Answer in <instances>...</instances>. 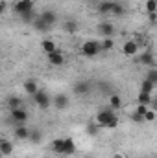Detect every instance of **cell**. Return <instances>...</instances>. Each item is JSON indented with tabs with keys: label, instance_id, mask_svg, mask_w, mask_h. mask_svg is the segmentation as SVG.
I'll return each mask as SVG.
<instances>
[{
	"label": "cell",
	"instance_id": "obj_1",
	"mask_svg": "<svg viewBox=\"0 0 157 158\" xmlns=\"http://www.w3.org/2000/svg\"><path fill=\"white\" fill-rule=\"evenodd\" d=\"M96 123L104 129H117L118 127V116H117V110H113L109 105L102 110H98L96 114Z\"/></svg>",
	"mask_w": 157,
	"mask_h": 158
},
{
	"label": "cell",
	"instance_id": "obj_2",
	"mask_svg": "<svg viewBox=\"0 0 157 158\" xmlns=\"http://www.w3.org/2000/svg\"><path fill=\"white\" fill-rule=\"evenodd\" d=\"M81 55L83 57H96L100 52H102V42H98V40H85L83 44H81Z\"/></svg>",
	"mask_w": 157,
	"mask_h": 158
},
{
	"label": "cell",
	"instance_id": "obj_3",
	"mask_svg": "<svg viewBox=\"0 0 157 158\" xmlns=\"http://www.w3.org/2000/svg\"><path fill=\"white\" fill-rule=\"evenodd\" d=\"M34 6H35L34 0H15L11 7H13V11L20 17V15H24V13H28V11H34Z\"/></svg>",
	"mask_w": 157,
	"mask_h": 158
},
{
	"label": "cell",
	"instance_id": "obj_4",
	"mask_svg": "<svg viewBox=\"0 0 157 158\" xmlns=\"http://www.w3.org/2000/svg\"><path fill=\"white\" fill-rule=\"evenodd\" d=\"M34 98V103L39 107V109H43V110H46L50 105H52V98H50V94L48 92H44V90H39L35 96H32Z\"/></svg>",
	"mask_w": 157,
	"mask_h": 158
},
{
	"label": "cell",
	"instance_id": "obj_5",
	"mask_svg": "<svg viewBox=\"0 0 157 158\" xmlns=\"http://www.w3.org/2000/svg\"><path fill=\"white\" fill-rule=\"evenodd\" d=\"M9 116H11V119H13L15 125H26V121L30 118L24 107H22V109H11V110H9Z\"/></svg>",
	"mask_w": 157,
	"mask_h": 158
},
{
	"label": "cell",
	"instance_id": "obj_6",
	"mask_svg": "<svg viewBox=\"0 0 157 158\" xmlns=\"http://www.w3.org/2000/svg\"><path fill=\"white\" fill-rule=\"evenodd\" d=\"M139 50H141V46H139V42L135 39H129L122 44V53H124L126 57H135V55L139 53Z\"/></svg>",
	"mask_w": 157,
	"mask_h": 158
},
{
	"label": "cell",
	"instance_id": "obj_7",
	"mask_svg": "<svg viewBox=\"0 0 157 158\" xmlns=\"http://www.w3.org/2000/svg\"><path fill=\"white\" fill-rule=\"evenodd\" d=\"M96 30H98V33L102 35V39H113V35H115V26H113L111 22H107V20H102V22L96 26Z\"/></svg>",
	"mask_w": 157,
	"mask_h": 158
},
{
	"label": "cell",
	"instance_id": "obj_8",
	"mask_svg": "<svg viewBox=\"0 0 157 158\" xmlns=\"http://www.w3.org/2000/svg\"><path fill=\"white\" fill-rule=\"evenodd\" d=\"M89 90H91V83H89L87 79H79V81L74 83V94H76L78 98L87 96V94H89Z\"/></svg>",
	"mask_w": 157,
	"mask_h": 158
},
{
	"label": "cell",
	"instance_id": "obj_9",
	"mask_svg": "<svg viewBox=\"0 0 157 158\" xmlns=\"http://www.w3.org/2000/svg\"><path fill=\"white\" fill-rule=\"evenodd\" d=\"M52 105H54L57 110H67L69 105H70V99H69L67 94H57V96L52 99Z\"/></svg>",
	"mask_w": 157,
	"mask_h": 158
},
{
	"label": "cell",
	"instance_id": "obj_10",
	"mask_svg": "<svg viewBox=\"0 0 157 158\" xmlns=\"http://www.w3.org/2000/svg\"><path fill=\"white\" fill-rule=\"evenodd\" d=\"M46 59H48V64H52V66H63L65 64V55H63L61 50H56L54 53H48Z\"/></svg>",
	"mask_w": 157,
	"mask_h": 158
},
{
	"label": "cell",
	"instance_id": "obj_11",
	"mask_svg": "<svg viewBox=\"0 0 157 158\" xmlns=\"http://www.w3.org/2000/svg\"><path fill=\"white\" fill-rule=\"evenodd\" d=\"M30 131H32V129H28L26 125H15V129H13V138H15V140H20V142L30 140Z\"/></svg>",
	"mask_w": 157,
	"mask_h": 158
},
{
	"label": "cell",
	"instance_id": "obj_12",
	"mask_svg": "<svg viewBox=\"0 0 157 158\" xmlns=\"http://www.w3.org/2000/svg\"><path fill=\"white\" fill-rule=\"evenodd\" d=\"M139 63L141 64H146L150 68H155L157 66V61H155V57H154V53H152V50H144V53L139 57Z\"/></svg>",
	"mask_w": 157,
	"mask_h": 158
},
{
	"label": "cell",
	"instance_id": "obj_13",
	"mask_svg": "<svg viewBox=\"0 0 157 158\" xmlns=\"http://www.w3.org/2000/svg\"><path fill=\"white\" fill-rule=\"evenodd\" d=\"M13 149H15L13 142H9L7 138H2V140H0V153H2L4 158L11 156V155H13Z\"/></svg>",
	"mask_w": 157,
	"mask_h": 158
},
{
	"label": "cell",
	"instance_id": "obj_14",
	"mask_svg": "<svg viewBox=\"0 0 157 158\" xmlns=\"http://www.w3.org/2000/svg\"><path fill=\"white\" fill-rule=\"evenodd\" d=\"M39 17L44 20V22H46V24H48V26H50V28L57 22V13H56V11H52V9H44Z\"/></svg>",
	"mask_w": 157,
	"mask_h": 158
},
{
	"label": "cell",
	"instance_id": "obj_15",
	"mask_svg": "<svg viewBox=\"0 0 157 158\" xmlns=\"http://www.w3.org/2000/svg\"><path fill=\"white\" fill-rule=\"evenodd\" d=\"M65 143H67V138H56L52 142V151L57 153L59 156H65Z\"/></svg>",
	"mask_w": 157,
	"mask_h": 158
},
{
	"label": "cell",
	"instance_id": "obj_16",
	"mask_svg": "<svg viewBox=\"0 0 157 158\" xmlns=\"http://www.w3.org/2000/svg\"><path fill=\"white\" fill-rule=\"evenodd\" d=\"M22 86H24V92L30 94V96H35V94L41 90L39 86H37V81H35V79H28V81H24Z\"/></svg>",
	"mask_w": 157,
	"mask_h": 158
},
{
	"label": "cell",
	"instance_id": "obj_17",
	"mask_svg": "<svg viewBox=\"0 0 157 158\" xmlns=\"http://www.w3.org/2000/svg\"><path fill=\"white\" fill-rule=\"evenodd\" d=\"M122 98H120V94L118 92H111L109 94V107L113 109V110H118V109H122Z\"/></svg>",
	"mask_w": 157,
	"mask_h": 158
},
{
	"label": "cell",
	"instance_id": "obj_18",
	"mask_svg": "<svg viewBox=\"0 0 157 158\" xmlns=\"http://www.w3.org/2000/svg\"><path fill=\"white\" fill-rule=\"evenodd\" d=\"M41 48H43V52H44L46 55H48V53H54L56 50H59L57 44H56L52 39H43L41 40Z\"/></svg>",
	"mask_w": 157,
	"mask_h": 158
},
{
	"label": "cell",
	"instance_id": "obj_19",
	"mask_svg": "<svg viewBox=\"0 0 157 158\" xmlns=\"http://www.w3.org/2000/svg\"><path fill=\"white\" fill-rule=\"evenodd\" d=\"M113 6H115V2H111V0H102V2L98 4V13H100V15H109V13L113 11Z\"/></svg>",
	"mask_w": 157,
	"mask_h": 158
},
{
	"label": "cell",
	"instance_id": "obj_20",
	"mask_svg": "<svg viewBox=\"0 0 157 158\" xmlns=\"http://www.w3.org/2000/svg\"><path fill=\"white\" fill-rule=\"evenodd\" d=\"M63 30L67 31V33H76L78 31V20H74V19H67V20H63Z\"/></svg>",
	"mask_w": 157,
	"mask_h": 158
},
{
	"label": "cell",
	"instance_id": "obj_21",
	"mask_svg": "<svg viewBox=\"0 0 157 158\" xmlns=\"http://www.w3.org/2000/svg\"><path fill=\"white\" fill-rule=\"evenodd\" d=\"M152 99H154V98H152L150 92H142V90H141L139 96H137V103H139V105H148V107H150Z\"/></svg>",
	"mask_w": 157,
	"mask_h": 158
},
{
	"label": "cell",
	"instance_id": "obj_22",
	"mask_svg": "<svg viewBox=\"0 0 157 158\" xmlns=\"http://www.w3.org/2000/svg\"><path fill=\"white\" fill-rule=\"evenodd\" d=\"M100 129H102V127H100L96 121H91V123H87V127H85V132H87L89 136H92V138H94V136H98Z\"/></svg>",
	"mask_w": 157,
	"mask_h": 158
},
{
	"label": "cell",
	"instance_id": "obj_23",
	"mask_svg": "<svg viewBox=\"0 0 157 158\" xmlns=\"http://www.w3.org/2000/svg\"><path fill=\"white\" fill-rule=\"evenodd\" d=\"M7 109H22V99L17 98V96H9L7 98Z\"/></svg>",
	"mask_w": 157,
	"mask_h": 158
},
{
	"label": "cell",
	"instance_id": "obj_24",
	"mask_svg": "<svg viewBox=\"0 0 157 158\" xmlns=\"http://www.w3.org/2000/svg\"><path fill=\"white\" fill-rule=\"evenodd\" d=\"M32 26H34L37 31H48V30H50V26H48V24H46V22H44L41 17H37V19L32 22Z\"/></svg>",
	"mask_w": 157,
	"mask_h": 158
},
{
	"label": "cell",
	"instance_id": "obj_25",
	"mask_svg": "<svg viewBox=\"0 0 157 158\" xmlns=\"http://www.w3.org/2000/svg\"><path fill=\"white\" fill-rule=\"evenodd\" d=\"M41 140H43V131L41 129H32L30 131V142L32 143H41Z\"/></svg>",
	"mask_w": 157,
	"mask_h": 158
},
{
	"label": "cell",
	"instance_id": "obj_26",
	"mask_svg": "<svg viewBox=\"0 0 157 158\" xmlns=\"http://www.w3.org/2000/svg\"><path fill=\"white\" fill-rule=\"evenodd\" d=\"M76 153V143L72 138H67V143H65V156H70Z\"/></svg>",
	"mask_w": 157,
	"mask_h": 158
},
{
	"label": "cell",
	"instance_id": "obj_27",
	"mask_svg": "<svg viewBox=\"0 0 157 158\" xmlns=\"http://www.w3.org/2000/svg\"><path fill=\"white\" fill-rule=\"evenodd\" d=\"M144 9L146 13H157V0H146Z\"/></svg>",
	"mask_w": 157,
	"mask_h": 158
},
{
	"label": "cell",
	"instance_id": "obj_28",
	"mask_svg": "<svg viewBox=\"0 0 157 158\" xmlns=\"http://www.w3.org/2000/svg\"><path fill=\"white\" fill-rule=\"evenodd\" d=\"M126 13V7L120 4V2H115V6H113V11H111V15H117V17H122Z\"/></svg>",
	"mask_w": 157,
	"mask_h": 158
},
{
	"label": "cell",
	"instance_id": "obj_29",
	"mask_svg": "<svg viewBox=\"0 0 157 158\" xmlns=\"http://www.w3.org/2000/svg\"><path fill=\"white\" fill-rule=\"evenodd\" d=\"M148 81H152L154 85H157V66L155 68H148V72H146V77Z\"/></svg>",
	"mask_w": 157,
	"mask_h": 158
},
{
	"label": "cell",
	"instance_id": "obj_30",
	"mask_svg": "<svg viewBox=\"0 0 157 158\" xmlns=\"http://www.w3.org/2000/svg\"><path fill=\"white\" fill-rule=\"evenodd\" d=\"M154 88H155V85H154L152 81H148V79H144L142 85H141V90H142V92H150V94H152Z\"/></svg>",
	"mask_w": 157,
	"mask_h": 158
},
{
	"label": "cell",
	"instance_id": "obj_31",
	"mask_svg": "<svg viewBox=\"0 0 157 158\" xmlns=\"http://www.w3.org/2000/svg\"><path fill=\"white\" fill-rule=\"evenodd\" d=\"M100 42H102V52H111V50H113V46H115L113 39H102Z\"/></svg>",
	"mask_w": 157,
	"mask_h": 158
},
{
	"label": "cell",
	"instance_id": "obj_32",
	"mask_svg": "<svg viewBox=\"0 0 157 158\" xmlns=\"http://www.w3.org/2000/svg\"><path fill=\"white\" fill-rule=\"evenodd\" d=\"M157 119V112L155 110H152V109H148V112L144 114V121H148V123H154Z\"/></svg>",
	"mask_w": 157,
	"mask_h": 158
},
{
	"label": "cell",
	"instance_id": "obj_33",
	"mask_svg": "<svg viewBox=\"0 0 157 158\" xmlns=\"http://www.w3.org/2000/svg\"><path fill=\"white\" fill-rule=\"evenodd\" d=\"M20 19L24 20V22H34L37 17H35V13L34 11H28V13H24V15H20Z\"/></svg>",
	"mask_w": 157,
	"mask_h": 158
},
{
	"label": "cell",
	"instance_id": "obj_34",
	"mask_svg": "<svg viewBox=\"0 0 157 158\" xmlns=\"http://www.w3.org/2000/svg\"><path fill=\"white\" fill-rule=\"evenodd\" d=\"M129 118H131V121H135V123H144V116L139 114V112H135V110H133V114Z\"/></svg>",
	"mask_w": 157,
	"mask_h": 158
},
{
	"label": "cell",
	"instance_id": "obj_35",
	"mask_svg": "<svg viewBox=\"0 0 157 158\" xmlns=\"http://www.w3.org/2000/svg\"><path fill=\"white\" fill-rule=\"evenodd\" d=\"M148 109H150L148 105H139V103H137V107H135V112H139V114H142V116H144V114L148 112Z\"/></svg>",
	"mask_w": 157,
	"mask_h": 158
},
{
	"label": "cell",
	"instance_id": "obj_36",
	"mask_svg": "<svg viewBox=\"0 0 157 158\" xmlns=\"http://www.w3.org/2000/svg\"><path fill=\"white\" fill-rule=\"evenodd\" d=\"M148 15V20H150V24H157V13H146Z\"/></svg>",
	"mask_w": 157,
	"mask_h": 158
},
{
	"label": "cell",
	"instance_id": "obj_37",
	"mask_svg": "<svg viewBox=\"0 0 157 158\" xmlns=\"http://www.w3.org/2000/svg\"><path fill=\"white\" fill-rule=\"evenodd\" d=\"M150 109L157 112V98H154V99H152V103H150Z\"/></svg>",
	"mask_w": 157,
	"mask_h": 158
},
{
	"label": "cell",
	"instance_id": "obj_38",
	"mask_svg": "<svg viewBox=\"0 0 157 158\" xmlns=\"http://www.w3.org/2000/svg\"><path fill=\"white\" fill-rule=\"evenodd\" d=\"M6 9H7V2H6V0H2V2H0V11L4 13Z\"/></svg>",
	"mask_w": 157,
	"mask_h": 158
},
{
	"label": "cell",
	"instance_id": "obj_39",
	"mask_svg": "<svg viewBox=\"0 0 157 158\" xmlns=\"http://www.w3.org/2000/svg\"><path fill=\"white\" fill-rule=\"evenodd\" d=\"M111 158H126V156H124L122 153H115V155H113V156H111Z\"/></svg>",
	"mask_w": 157,
	"mask_h": 158
},
{
	"label": "cell",
	"instance_id": "obj_40",
	"mask_svg": "<svg viewBox=\"0 0 157 158\" xmlns=\"http://www.w3.org/2000/svg\"><path fill=\"white\" fill-rule=\"evenodd\" d=\"M85 158H91V156H85Z\"/></svg>",
	"mask_w": 157,
	"mask_h": 158
},
{
	"label": "cell",
	"instance_id": "obj_41",
	"mask_svg": "<svg viewBox=\"0 0 157 158\" xmlns=\"http://www.w3.org/2000/svg\"><path fill=\"white\" fill-rule=\"evenodd\" d=\"M43 158H48V156H43Z\"/></svg>",
	"mask_w": 157,
	"mask_h": 158
}]
</instances>
